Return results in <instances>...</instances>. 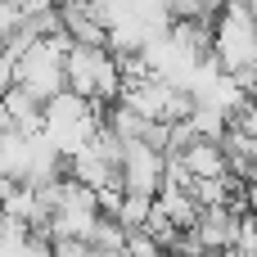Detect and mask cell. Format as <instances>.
<instances>
[{
  "mask_svg": "<svg viewBox=\"0 0 257 257\" xmlns=\"http://www.w3.org/2000/svg\"><path fill=\"white\" fill-rule=\"evenodd\" d=\"M50 257H95L90 244H50Z\"/></svg>",
  "mask_w": 257,
  "mask_h": 257,
  "instance_id": "obj_12",
  "label": "cell"
},
{
  "mask_svg": "<svg viewBox=\"0 0 257 257\" xmlns=\"http://www.w3.org/2000/svg\"><path fill=\"white\" fill-rule=\"evenodd\" d=\"M63 86L68 95L86 99V104H117L122 99V63L108 50H90V45H72L63 59Z\"/></svg>",
  "mask_w": 257,
  "mask_h": 257,
  "instance_id": "obj_2",
  "label": "cell"
},
{
  "mask_svg": "<svg viewBox=\"0 0 257 257\" xmlns=\"http://www.w3.org/2000/svg\"><path fill=\"white\" fill-rule=\"evenodd\" d=\"M163 172H167V158H163L158 149H149L145 140L122 145V163H117V185H122V194L158 199V190H163Z\"/></svg>",
  "mask_w": 257,
  "mask_h": 257,
  "instance_id": "obj_5",
  "label": "cell"
},
{
  "mask_svg": "<svg viewBox=\"0 0 257 257\" xmlns=\"http://www.w3.org/2000/svg\"><path fill=\"white\" fill-rule=\"evenodd\" d=\"M23 27V14H18V5L14 0H0V50L14 41V32Z\"/></svg>",
  "mask_w": 257,
  "mask_h": 257,
  "instance_id": "obj_11",
  "label": "cell"
},
{
  "mask_svg": "<svg viewBox=\"0 0 257 257\" xmlns=\"http://www.w3.org/2000/svg\"><path fill=\"white\" fill-rule=\"evenodd\" d=\"M68 50H72V41H68L63 32L36 41V45L14 63V81H18V90L32 95L36 104H50L54 95H63V90H68V86H63V59H68Z\"/></svg>",
  "mask_w": 257,
  "mask_h": 257,
  "instance_id": "obj_3",
  "label": "cell"
},
{
  "mask_svg": "<svg viewBox=\"0 0 257 257\" xmlns=\"http://www.w3.org/2000/svg\"><path fill=\"white\" fill-rule=\"evenodd\" d=\"M99 126H104V113L95 104L68 95V90L54 95L50 104H41V136L50 140V149L63 163H72L81 149H90V140L99 136Z\"/></svg>",
  "mask_w": 257,
  "mask_h": 257,
  "instance_id": "obj_1",
  "label": "cell"
},
{
  "mask_svg": "<svg viewBox=\"0 0 257 257\" xmlns=\"http://www.w3.org/2000/svg\"><path fill=\"white\" fill-rule=\"evenodd\" d=\"M212 54L217 63L235 77V72H248L257 63V18L248 9H235V5H221L217 23H212Z\"/></svg>",
  "mask_w": 257,
  "mask_h": 257,
  "instance_id": "obj_4",
  "label": "cell"
},
{
  "mask_svg": "<svg viewBox=\"0 0 257 257\" xmlns=\"http://www.w3.org/2000/svg\"><path fill=\"white\" fill-rule=\"evenodd\" d=\"M181 158V167L194 176V181H221V176H230V163H226V149L221 145H212V140H194L185 154H176Z\"/></svg>",
  "mask_w": 257,
  "mask_h": 257,
  "instance_id": "obj_7",
  "label": "cell"
},
{
  "mask_svg": "<svg viewBox=\"0 0 257 257\" xmlns=\"http://www.w3.org/2000/svg\"><path fill=\"white\" fill-rule=\"evenodd\" d=\"M23 244H32V226L0 212V248H23Z\"/></svg>",
  "mask_w": 257,
  "mask_h": 257,
  "instance_id": "obj_9",
  "label": "cell"
},
{
  "mask_svg": "<svg viewBox=\"0 0 257 257\" xmlns=\"http://www.w3.org/2000/svg\"><path fill=\"white\" fill-rule=\"evenodd\" d=\"M194 244L203 253H221V248H235V235H239V208H208L199 212V226L190 230Z\"/></svg>",
  "mask_w": 257,
  "mask_h": 257,
  "instance_id": "obj_6",
  "label": "cell"
},
{
  "mask_svg": "<svg viewBox=\"0 0 257 257\" xmlns=\"http://www.w3.org/2000/svg\"><path fill=\"white\" fill-rule=\"evenodd\" d=\"M14 86H18V81H14V59H5V54H0V99H5Z\"/></svg>",
  "mask_w": 257,
  "mask_h": 257,
  "instance_id": "obj_13",
  "label": "cell"
},
{
  "mask_svg": "<svg viewBox=\"0 0 257 257\" xmlns=\"http://www.w3.org/2000/svg\"><path fill=\"white\" fill-rule=\"evenodd\" d=\"M149 212H154V199H136V194H122V203H117V212H113V221L131 235V230H145V221H149Z\"/></svg>",
  "mask_w": 257,
  "mask_h": 257,
  "instance_id": "obj_8",
  "label": "cell"
},
{
  "mask_svg": "<svg viewBox=\"0 0 257 257\" xmlns=\"http://www.w3.org/2000/svg\"><path fill=\"white\" fill-rule=\"evenodd\" d=\"M122 257H163V248H158L145 230H131L126 244H122Z\"/></svg>",
  "mask_w": 257,
  "mask_h": 257,
  "instance_id": "obj_10",
  "label": "cell"
}]
</instances>
